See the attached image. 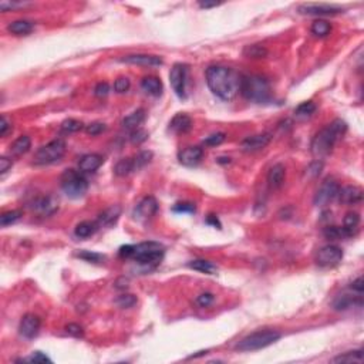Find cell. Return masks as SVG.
<instances>
[{
  "label": "cell",
  "mask_w": 364,
  "mask_h": 364,
  "mask_svg": "<svg viewBox=\"0 0 364 364\" xmlns=\"http://www.w3.org/2000/svg\"><path fill=\"white\" fill-rule=\"evenodd\" d=\"M242 76L233 68L211 66L206 70V84L212 93L224 101H231L240 91Z\"/></svg>",
  "instance_id": "obj_1"
},
{
  "label": "cell",
  "mask_w": 364,
  "mask_h": 364,
  "mask_svg": "<svg viewBox=\"0 0 364 364\" xmlns=\"http://www.w3.org/2000/svg\"><path fill=\"white\" fill-rule=\"evenodd\" d=\"M346 130H347V124L343 119H334L331 124L323 128L322 131H319L314 135V138L311 139L310 151L313 157L318 159L327 157L333 151L336 142L345 135Z\"/></svg>",
  "instance_id": "obj_2"
},
{
  "label": "cell",
  "mask_w": 364,
  "mask_h": 364,
  "mask_svg": "<svg viewBox=\"0 0 364 364\" xmlns=\"http://www.w3.org/2000/svg\"><path fill=\"white\" fill-rule=\"evenodd\" d=\"M239 93H242V95L249 101L265 103L271 99V84L263 76H244Z\"/></svg>",
  "instance_id": "obj_3"
},
{
  "label": "cell",
  "mask_w": 364,
  "mask_h": 364,
  "mask_svg": "<svg viewBox=\"0 0 364 364\" xmlns=\"http://www.w3.org/2000/svg\"><path fill=\"white\" fill-rule=\"evenodd\" d=\"M164 252H165L164 246L158 242H142L138 245H133L131 259H134L141 266L154 268L161 263L164 258Z\"/></svg>",
  "instance_id": "obj_4"
},
{
  "label": "cell",
  "mask_w": 364,
  "mask_h": 364,
  "mask_svg": "<svg viewBox=\"0 0 364 364\" xmlns=\"http://www.w3.org/2000/svg\"><path fill=\"white\" fill-rule=\"evenodd\" d=\"M279 338H280V333L276 330L266 329V330L255 331V333L242 338L235 349L239 351L260 350V349H265L268 346L273 345L275 342H278Z\"/></svg>",
  "instance_id": "obj_5"
},
{
  "label": "cell",
  "mask_w": 364,
  "mask_h": 364,
  "mask_svg": "<svg viewBox=\"0 0 364 364\" xmlns=\"http://www.w3.org/2000/svg\"><path fill=\"white\" fill-rule=\"evenodd\" d=\"M61 189L66 193L68 198L79 199L86 195L88 189V182L87 179L74 169H66L61 175Z\"/></svg>",
  "instance_id": "obj_6"
},
{
  "label": "cell",
  "mask_w": 364,
  "mask_h": 364,
  "mask_svg": "<svg viewBox=\"0 0 364 364\" xmlns=\"http://www.w3.org/2000/svg\"><path fill=\"white\" fill-rule=\"evenodd\" d=\"M66 153V142L63 139H53L48 144L39 148V151L34 154V164L36 165H48L57 162L63 158Z\"/></svg>",
  "instance_id": "obj_7"
},
{
  "label": "cell",
  "mask_w": 364,
  "mask_h": 364,
  "mask_svg": "<svg viewBox=\"0 0 364 364\" xmlns=\"http://www.w3.org/2000/svg\"><path fill=\"white\" fill-rule=\"evenodd\" d=\"M343 259V251L336 245L323 246L316 255V263L322 268L337 266Z\"/></svg>",
  "instance_id": "obj_8"
},
{
  "label": "cell",
  "mask_w": 364,
  "mask_h": 364,
  "mask_svg": "<svg viewBox=\"0 0 364 364\" xmlns=\"http://www.w3.org/2000/svg\"><path fill=\"white\" fill-rule=\"evenodd\" d=\"M186 80H188V67L185 64H175L169 73L171 87L179 99L186 97Z\"/></svg>",
  "instance_id": "obj_9"
},
{
  "label": "cell",
  "mask_w": 364,
  "mask_h": 364,
  "mask_svg": "<svg viewBox=\"0 0 364 364\" xmlns=\"http://www.w3.org/2000/svg\"><path fill=\"white\" fill-rule=\"evenodd\" d=\"M338 191H340V185L334 179H326L325 182L322 184V186L319 188V191L316 192V195H314V205H327L333 199L337 198Z\"/></svg>",
  "instance_id": "obj_10"
},
{
  "label": "cell",
  "mask_w": 364,
  "mask_h": 364,
  "mask_svg": "<svg viewBox=\"0 0 364 364\" xmlns=\"http://www.w3.org/2000/svg\"><path fill=\"white\" fill-rule=\"evenodd\" d=\"M158 211V202L154 197H145L138 202V205L135 206L134 211V219L139 222H145L148 219H151Z\"/></svg>",
  "instance_id": "obj_11"
},
{
  "label": "cell",
  "mask_w": 364,
  "mask_h": 364,
  "mask_svg": "<svg viewBox=\"0 0 364 364\" xmlns=\"http://www.w3.org/2000/svg\"><path fill=\"white\" fill-rule=\"evenodd\" d=\"M40 326H41V320L39 316H36L33 313H27L20 322V334L25 338H34L39 334Z\"/></svg>",
  "instance_id": "obj_12"
},
{
  "label": "cell",
  "mask_w": 364,
  "mask_h": 364,
  "mask_svg": "<svg viewBox=\"0 0 364 364\" xmlns=\"http://www.w3.org/2000/svg\"><path fill=\"white\" fill-rule=\"evenodd\" d=\"M271 139L272 135L269 133L252 135V137H248V138H245L240 142V150L244 153H256V151H260L265 147L269 145Z\"/></svg>",
  "instance_id": "obj_13"
},
{
  "label": "cell",
  "mask_w": 364,
  "mask_h": 364,
  "mask_svg": "<svg viewBox=\"0 0 364 364\" xmlns=\"http://www.w3.org/2000/svg\"><path fill=\"white\" fill-rule=\"evenodd\" d=\"M299 12L307 16H333L342 13L343 9L334 5H302L299 6Z\"/></svg>",
  "instance_id": "obj_14"
},
{
  "label": "cell",
  "mask_w": 364,
  "mask_h": 364,
  "mask_svg": "<svg viewBox=\"0 0 364 364\" xmlns=\"http://www.w3.org/2000/svg\"><path fill=\"white\" fill-rule=\"evenodd\" d=\"M123 63L128 64H135V66H147V67H158L162 66V59L157 56H148V54H131L121 59Z\"/></svg>",
  "instance_id": "obj_15"
},
{
  "label": "cell",
  "mask_w": 364,
  "mask_h": 364,
  "mask_svg": "<svg viewBox=\"0 0 364 364\" xmlns=\"http://www.w3.org/2000/svg\"><path fill=\"white\" fill-rule=\"evenodd\" d=\"M338 198L340 202L345 205H356L363 201V189L360 186L349 185L338 191Z\"/></svg>",
  "instance_id": "obj_16"
},
{
  "label": "cell",
  "mask_w": 364,
  "mask_h": 364,
  "mask_svg": "<svg viewBox=\"0 0 364 364\" xmlns=\"http://www.w3.org/2000/svg\"><path fill=\"white\" fill-rule=\"evenodd\" d=\"M202 155H204V150L201 147H188L179 153L178 159L182 165L195 166L201 162Z\"/></svg>",
  "instance_id": "obj_17"
},
{
  "label": "cell",
  "mask_w": 364,
  "mask_h": 364,
  "mask_svg": "<svg viewBox=\"0 0 364 364\" xmlns=\"http://www.w3.org/2000/svg\"><path fill=\"white\" fill-rule=\"evenodd\" d=\"M104 158L100 154H87L80 159L79 168L83 173H95L100 166L103 165Z\"/></svg>",
  "instance_id": "obj_18"
},
{
  "label": "cell",
  "mask_w": 364,
  "mask_h": 364,
  "mask_svg": "<svg viewBox=\"0 0 364 364\" xmlns=\"http://www.w3.org/2000/svg\"><path fill=\"white\" fill-rule=\"evenodd\" d=\"M119 215H121V208H119L118 205H114L100 213L99 219H97V224H99L100 228H101V226H103V228H110V226L117 224Z\"/></svg>",
  "instance_id": "obj_19"
},
{
  "label": "cell",
  "mask_w": 364,
  "mask_h": 364,
  "mask_svg": "<svg viewBox=\"0 0 364 364\" xmlns=\"http://www.w3.org/2000/svg\"><path fill=\"white\" fill-rule=\"evenodd\" d=\"M286 177V169L283 164H276L271 168V171L268 174V184L272 189H278L283 185Z\"/></svg>",
  "instance_id": "obj_20"
},
{
  "label": "cell",
  "mask_w": 364,
  "mask_h": 364,
  "mask_svg": "<svg viewBox=\"0 0 364 364\" xmlns=\"http://www.w3.org/2000/svg\"><path fill=\"white\" fill-rule=\"evenodd\" d=\"M141 88L153 97H159L162 94V83L155 76H147L141 80Z\"/></svg>",
  "instance_id": "obj_21"
},
{
  "label": "cell",
  "mask_w": 364,
  "mask_h": 364,
  "mask_svg": "<svg viewBox=\"0 0 364 364\" xmlns=\"http://www.w3.org/2000/svg\"><path fill=\"white\" fill-rule=\"evenodd\" d=\"M192 127L191 117H188L186 114H177L171 123H169V130H173L174 133L184 134L188 133Z\"/></svg>",
  "instance_id": "obj_22"
},
{
  "label": "cell",
  "mask_w": 364,
  "mask_h": 364,
  "mask_svg": "<svg viewBox=\"0 0 364 364\" xmlns=\"http://www.w3.org/2000/svg\"><path fill=\"white\" fill-rule=\"evenodd\" d=\"M32 208L43 215H52L57 209V202L52 197H41L34 201Z\"/></svg>",
  "instance_id": "obj_23"
},
{
  "label": "cell",
  "mask_w": 364,
  "mask_h": 364,
  "mask_svg": "<svg viewBox=\"0 0 364 364\" xmlns=\"http://www.w3.org/2000/svg\"><path fill=\"white\" fill-rule=\"evenodd\" d=\"M34 23L30 20H16L7 26V30L14 36H27L33 32Z\"/></svg>",
  "instance_id": "obj_24"
},
{
  "label": "cell",
  "mask_w": 364,
  "mask_h": 364,
  "mask_svg": "<svg viewBox=\"0 0 364 364\" xmlns=\"http://www.w3.org/2000/svg\"><path fill=\"white\" fill-rule=\"evenodd\" d=\"M145 119V110L138 108L134 113L128 114L126 118L123 119V127L127 130H137Z\"/></svg>",
  "instance_id": "obj_25"
},
{
  "label": "cell",
  "mask_w": 364,
  "mask_h": 364,
  "mask_svg": "<svg viewBox=\"0 0 364 364\" xmlns=\"http://www.w3.org/2000/svg\"><path fill=\"white\" fill-rule=\"evenodd\" d=\"M100 226L97 222H91V221H83V222H80L79 225L76 226V229H74V233H76V236L80 239H86V238H90V236H93L94 233L97 232V229H99Z\"/></svg>",
  "instance_id": "obj_26"
},
{
  "label": "cell",
  "mask_w": 364,
  "mask_h": 364,
  "mask_svg": "<svg viewBox=\"0 0 364 364\" xmlns=\"http://www.w3.org/2000/svg\"><path fill=\"white\" fill-rule=\"evenodd\" d=\"M358 225H360V215L357 212H349L343 221V229L347 233V236L356 235L358 231Z\"/></svg>",
  "instance_id": "obj_27"
},
{
  "label": "cell",
  "mask_w": 364,
  "mask_h": 364,
  "mask_svg": "<svg viewBox=\"0 0 364 364\" xmlns=\"http://www.w3.org/2000/svg\"><path fill=\"white\" fill-rule=\"evenodd\" d=\"M32 147V139L27 135H21L19 138L14 141L13 144L10 145V154L14 157H20L23 154H26Z\"/></svg>",
  "instance_id": "obj_28"
},
{
  "label": "cell",
  "mask_w": 364,
  "mask_h": 364,
  "mask_svg": "<svg viewBox=\"0 0 364 364\" xmlns=\"http://www.w3.org/2000/svg\"><path fill=\"white\" fill-rule=\"evenodd\" d=\"M188 266L193 269V271L201 272V273H205V275H215L216 273V266L213 265L212 262L209 260H205V259H195V260H191Z\"/></svg>",
  "instance_id": "obj_29"
},
{
  "label": "cell",
  "mask_w": 364,
  "mask_h": 364,
  "mask_svg": "<svg viewBox=\"0 0 364 364\" xmlns=\"http://www.w3.org/2000/svg\"><path fill=\"white\" fill-rule=\"evenodd\" d=\"M316 110H318V107H316V104L313 101H306V103H302L300 106L296 107L295 115L299 119H307L316 113Z\"/></svg>",
  "instance_id": "obj_30"
},
{
  "label": "cell",
  "mask_w": 364,
  "mask_h": 364,
  "mask_svg": "<svg viewBox=\"0 0 364 364\" xmlns=\"http://www.w3.org/2000/svg\"><path fill=\"white\" fill-rule=\"evenodd\" d=\"M135 171V165H134L133 158H123L117 162V165L114 168V173L117 177H126L128 174H131Z\"/></svg>",
  "instance_id": "obj_31"
},
{
  "label": "cell",
  "mask_w": 364,
  "mask_h": 364,
  "mask_svg": "<svg viewBox=\"0 0 364 364\" xmlns=\"http://www.w3.org/2000/svg\"><path fill=\"white\" fill-rule=\"evenodd\" d=\"M334 363H363V350L347 351L333 360Z\"/></svg>",
  "instance_id": "obj_32"
},
{
  "label": "cell",
  "mask_w": 364,
  "mask_h": 364,
  "mask_svg": "<svg viewBox=\"0 0 364 364\" xmlns=\"http://www.w3.org/2000/svg\"><path fill=\"white\" fill-rule=\"evenodd\" d=\"M330 23L326 21V20L319 19L316 21H313V25H311V33L316 34L318 37H325V36L330 33Z\"/></svg>",
  "instance_id": "obj_33"
},
{
  "label": "cell",
  "mask_w": 364,
  "mask_h": 364,
  "mask_svg": "<svg viewBox=\"0 0 364 364\" xmlns=\"http://www.w3.org/2000/svg\"><path fill=\"white\" fill-rule=\"evenodd\" d=\"M21 215H23V212L19 211V209H13V211L5 212V213L0 216V225L3 226V228H5V226L12 225V224L17 222V221L21 218Z\"/></svg>",
  "instance_id": "obj_34"
},
{
  "label": "cell",
  "mask_w": 364,
  "mask_h": 364,
  "mask_svg": "<svg viewBox=\"0 0 364 364\" xmlns=\"http://www.w3.org/2000/svg\"><path fill=\"white\" fill-rule=\"evenodd\" d=\"M325 236L330 240H342L343 238H349L347 233L345 232L343 228H338V226H327L325 228Z\"/></svg>",
  "instance_id": "obj_35"
},
{
  "label": "cell",
  "mask_w": 364,
  "mask_h": 364,
  "mask_svg": "<svg viewBox=\"0 0 364 364\" xmlns=\"http://www.w3.org/2000/svg\"><path fill=\"white\" fill-rule=\"evenodd\" d=\"M245 56H248L249 59H263L268 56V50L263 46L259 44H253V46H248L245 48Z\"/></svg>",
  "instance_id": "obj_36"
},
{
  "label": "cell",
  "mask_w": 364,
  "mask_h": 364,
  "mask_svg": "<svg viewBox=\"0 0 364 364\" xmlns=\"http://www.w3.org/2000/svg\"><path fill=\"white\" fill-rule=\"evenodd\" d=\"M81 128H83V123L79 121V119L68 118V119H64V121L61 123V130H63L66 134L77 133V131H80Z\"/></svg>",
  "instance_id": "obj_37"
},
{
  "label": "cell",
  "mask_w": 364,
  "mask_h": 364,
  "mask_svg": "<svg viewBox=\"0 0 364 364\" xmlns=\"http://www.w3.org/2000/svg\"><path fill=\"white\" fill-rule=\"evenodd\" d=\"M354 306V299L351 296H347V295H343V296H338L334 302H333V307L336 310H346V309H350Z\"/></svg>",
  "instance_id": "obj_38"
},
{
  "label": "cell",
  "mask_w": 364,
  "mask_h": 364,
  "mask_svg": "<svg viewBox=\"0 0 364 364\" xmlns=\"http://www.w3.org/2000/svg\"><path fill=\"white\" fill-rule=\"evenodd\" d=\"M115 303L121 309H130L137 303V298L134 295H130V293H124V295H119L118 298L115 299Z\"/></svg>",
  "instance_id": "obj_39"
},
{
  "label": "cell",
  "mask_w": 364,
  "mask_h": 364,
  "mask_svg": "<svg viewBox=\"0 0 364 364\" xmlns=\"http://www.w3.org/2000/svg\"><path fill=\"white\" fill-rule=\"evenodd\" d=\"M225 134L224 133H216V134H212V135H209V137H206L205 139H204V145L205 147H216V145H221L224 141H225Z\"/></svg>",
  "instance_id": "obj_40"
},
{
  "label": "cell",
  "mask_w": 364,
  "mask_h": 364,
  "mask_svg": "<svg viewBox=\"0 0 364 364\" xmlns=\"http://www.w3.org/2000/svg\"><path fill=\"white\" fill-rule=\"evenodd\" d=\"M151 158H153V154L148 153V151H142V153H139L135 158H134V165H135V169H139V168H142L144 165H147L150 161H151Z\"/></svg>",
  "instance_id": "obj_41"
},
{
  "label": "cell",
  "mask_w": 364,
  "mask_h": 364,
  "mask_svg": "<svg viewBox=\"0 0 364 364\" xmlns=\"http://www.w3.org/2000/svg\"><path fill=\"white\" fill-rule=\"evenodd\" d=\"M77 256L81 259H84V260H87V262H93V263H100V262H103V260H104V256H103V255L95 253V252H90V251L80 252Z\"/></svg>",
  "instance_id": "obj_42"
},
{
  "label": "cell",
  "mask_w": 364,
  "mask_h": 364,
  "mask_svg": "<svg viewBox=\"0 0 364 364\" xmlns=\"http://www.w3.org/2000/svg\"><path fill=\"white\" fill-rule=\"evenodd\" d=\"M147 138H148V133H147L145 130H141V128L133 130V133L130 135V139H131L133 144H141V142H144Z\"/></svg>",
  "instance_id": "obj_43"
},
{
  "label": "cell",
  "mask_w": 364,
  "mask_h": 364,
  "mask_svg": "<svg viewBox=\"0 0 364 364\" xmlns=\"http://www.w3.org/2000/svg\"><path fill=\"white\" fill-rule=\"evenodd\" d=\"M128 88H130V80L127 79V77H119V79L115 80L114 90H115L117 93H126V91H128Z\"/></svg>",
  "instance_id": "obj_44"
},
{
  "label": "cell",
  "mask_w": 364,
  "mask_h": 364,
  "mask_svg": "<svg viewBox=\"0 0 364 364\" xmlns=\"http://www.w3.org/2000/svg\"><path fill=\"white\" fill-rule=\"evenodd\" d=\"M106 124H103V123H91L90 126H87L86 131L90 135H100L103 131H106Z\"/></svg>",
  "instance_id": "obj_45"
},
{
  "label": "cell",
  "mask_w": 364,
  "mask_h": 364,
  "mask_svg": "<svg viewBox=\"0 0 364 364\" xmlns=\"http://www.w3.org/2000/svg\"><path fill=\"white\" fill-rule=\"evenodd\" d=\"M23 361H33V363H52V360L47 357L46 354H43L41 351H36L29 358H25Z\"/></svg>",
  "instance_id": "obj_46"
},
{
  "label": "cell",
  "mask_w": 364,
  "mask_h": 364,
  "mask_svg": "<svg viewBox=\"0 0 364 364\" xmlns=\"http://www.w3.org/2000/svg\"><path fill=\"white\" fill-rule=\"evenodd\" d=\"M213 295L212 293H202L199 295L198 299H197V305L201 306V307H208L213 303Z\"/></svg>",
  "instance_id": "obj_47"
},
{
  "label": "cell",
  "mask_w": 364,
  "mask_h": 364,
  "mask_svg": "<svg viewBox=\"0 0 364 364\" xmlns=\"http://www.w3.org/2000/svg\"><path fill=\"white\" fill-rule=\"evenodd\" d=\"M195 205L193 204H189V202H182V204H177L174 206V211L179 212V213H193L195 212Z\"/></svg>",
  "instance_id": "obj_48"
},
{
  "label": "cell",
  "mask_w": 364,
  "mask_h": 364,
  "mask_svg": "<svg viewBox=\"0 0 364 364\" xmlns=\"http://www.w3.org/2000/svg\"><path fill=\"white\" fill-rule=\"evenodd\" d=\"M66 331L70 334V336H74V337H81L83 336V327L76 323H70V325L66 326Z\"/></svg>",
  "instance_id": "obj_49"
},
{
  "label": "cell",
  "mask_w": 364,
  "mask_h": 364,
  "mask_svg": "<svg viewBox=\"0 0 364 364\" xmlns=\"http://www.w3.org/2000/svg\"><path fill=\"white\" fill-rule=\"evenodd\" d=\"M29 3H23V2H2L0 3V9L3 10V12H7L9 9H17V7H25L27 6Z\"/></svg>",
  "instance_id": "obj_50"
},
{
  "label": "cell",
  "mask_w": 364,
  "mask_h": 364,
  "mask_svg": "<svg viewBox=\"0 0 364 364\" xmlns=\"http://www.w3.org/2000/svg\"><path fill=\"white\" fill-rule=\"evenodd\" d=\"M94 93L97 97H106L107 94L110 93V86L107 83H100L97 84V87L94 88Z\"/></svg>",
  "instance_id": "obj_51"
},
{
  "label": "cell",
  "mask_w": 364,
  "mask_h": 364,
  "mask_svg": "<svg viewBox=\"0 0 364 364\" xmlns=\"http://www.w3.org/2000/svg\"><path fill=\"white\" fill-rule=\"evenodd\" d=\"M13 165L12 159H9L7 157H2L0 158V174H6Z\"/></svg>",
  "instance_id": "obj_52"
},
{
  "label": "cell",
  "mask_w": 364,
  "mask_h": 364,
  "mask_svg": "<svg viewBox=\"0 0 364 364\" xmlns=\"http://www.w3.org/2000/svg\"><path fill=\"white\" fill-rule=\"evenodd\" d=\"M10 128H12L10 123L7 121V118L5 117V115H2V119H0V137H5Z\"/></svg>",
  "instance_id": "obj_53"
},
{
  "label": "cell",
  "mask_w": 364,
  "mask_h": 364,
  "mask_svg": "<svg viewBox=\"0 0 364 364\" xmlns=\"http://www.w3.org/2000/svg\"><path fill=\"white\" fill-rule=\"evenodd\" d=\"M351 289L353 290H356L357 293H363V289H364V285H363V278H357L353 283H351Z\"/></svg>",
  "instance_id": "obj_54"
},
{
  "label": "cell",
  "mask_w": 364,
  "mask_h": 364,
  "mask_svg": "<svg viewBox=\"0 0 364 364\" xmlns=\"http://www.w3.org/2000/svg\"><path fill=\"white\" fill-rule=\"evenodd\" d=\"M219 3H208V2H199V7H202V9H209V7H216Z\"/></svg>",
  "instance_id": "obj_55"
}]
</instances>
